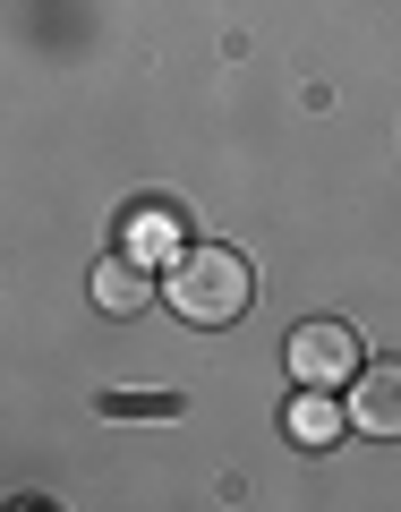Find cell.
<instances>
[{"label":"cell","instance_id":"5b68a950","mask_svg":"<svg viewBox=\"0 0 401 512\" xmlns=\"http://www.w3.org/2000/svg\"><path fill=\"white\" fill-rule=\"evenodd\" d=\"M282 427H291V444H308V453H325V444L333 436H342V402H333V393H325V384H299V402H291V419H282Z\"/></svg>","mask_w":401,"mask_h":512},{"label":"cell","instance_id":"6da1fadb","mask_svg":"<svg viewBox=\"0 0 401 512\" xmlns=\"http://www.w3.org/2000/svg\"><path fill=\"white\" fill-rule=\"evenodd\" d=\"M163 299L180 308V325L222 333V325H239V316L256 308V265H248L239 248H222V239H197V248H180Z\"/></svg>","mask_w":401,"mask_h":512},{"label":"cell","instance_id":"3957f363","mask_svg":"<svg viewBox=\"0 0 401 512\" xmlns=\"http://www.w3.org/2000/svg\"><path fill=\"white\" fill-rule=\"evenodd\" d=\"M350 427L359 436H384V444L401 436V359L359 367V384H350Z\"/></svg>","mask_w":401,"mask_h":512},{"label":"cell","instance_id":"277c9868","mask_svg":"<svg viewBox=\"0 0 401 512\" xmlns=\"http://www.w3.org/2000/svg\"><path fill=\"white\" fill-rule=\"evenodd\" d=\"M146 299H154V282H146L137 256H103V265H94V308L103 316H137Z\"/></svg>","mask_w":401,"mask_h":512},{"label":"cell","instance_id":"7a4b0ae2","mask_svg":"<svg viewBox=\"0 0 401 512\" xmlns=\"http://www.w3.org/2000/svg\"><path fill=\"white\" fill-rule=\"evenodd\" d=\"M282 359H291V376L299 384H359V367H367V350H359V333L342 325V316H316V325H299L291 333V350H282Z\"/></svg>","mask_w":401,"mask_h":512}]
</instances>
